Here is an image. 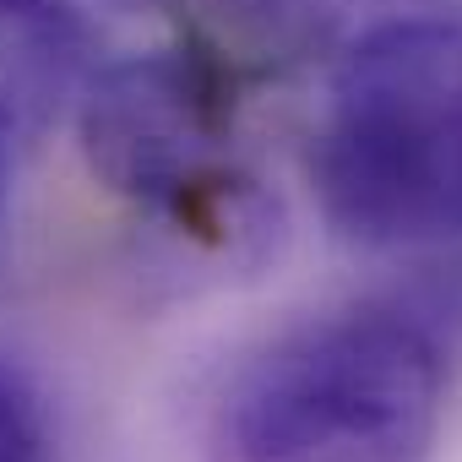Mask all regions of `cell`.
<instances>
[{
    "mask_svg": "<svg viewBox=\"0 0 462 462\" xmlns=\"http://www.w3.org/2000/svg\"><path fill=\"white\" fill-rule=\"evenodd\" d=\"M223 23L256 55L273 60H316L354 44L392 0H212Z\"/></svg>",
    "mask_w": 462,
    "mask_h": 462,
    "instance_id": "cell-5",
    "label": "cell"
},
{
    "mask_svg": "<svg viewBox=\"0 0 462 462\" xmlns=\"http://www.w3.org/2000/svg\"><path fill=\"white\" fill-rule=\"evenodd\" d=\"M0 462H50L44 408L6 359H0Z\"/></svg>",
    "mask_w": 462,
    "mask_h": 462,
    "instance_id": "cell-6",
    "label": "cell"
},
{
    "mask_svg": "<svg viewBox=\"0 0 462 462\" xmlns=\"http://www.w3.org/2000/svg\"><path fill=\"white\" fill-rule=\"evenodd\" d=\"M0 212H6V174H0Z\"/></svg>",
    "mask_w": 462,
    "mask_h": 462,
    "instance_id": "cell-8",
    "label": "cell"
},
{
    "mask_svg": "<svg viewBox=\"0 0 462 462\" xmlns=\"http://www.w3.org/2000/svg\"><path fill=\"white\" fill-rule=\"evenodd\" d=\"M310 180L359 245L413 251L462 235V23L381 17L343 44Z\"/></svg>",
    "mask_w": 462,
    "mask_h": 462,
    "instance_id": "cell-2",
    "label": "cell"
},
{
    "mask_svg": "<svg viewBox=\"0 0 462 462\" xmlns=\"http://www.w3.org/2000/svg\"><path fill=\"white\" fill-rule=\"evenodd\" d=\"M440 343L392 305H348L262 343L207 413V462H430Z\"/></svg>",
    "mask_w": 462,
    "mask_h": 462,
    "instance_id": "cell-1",
    "label": "cell"
},
{
    "mask_svg": "<svg viewBox=\"0 0 462 462\" xmlns=\"http://www.w3.org/2000/svg\"><path fill=\"white\" fill-rule=\"evenodd\" d=\"M120 6H136V12H158V6H174V0H120Z\"/></svg>",
    "mask_w": 462,
    "mask_h": 462,
    "instance_id": "cell-7",
    "label": "cell"
},
{
    "mask_svg": "<svg viewBox=\"0 0 462 462\" xmlns=\"http://www.w3.org/2000/svg\"><path fill=\"white\" fill-rule=\"evenodd\" d=\"M88 169L142 212L174 228H228L251 201L228 169L235 104L228 77L201 50H158L115 66H93L77 98Z\"/></svg>",
    "mask_w": 462,
    "mask_h": 462,
    "instance_id": "cell-3",
    "label": "cell"
},
{
    "mask_svg": "<svg viewBox=\"0 0 462 462\" xmlns=\"http://www.w3.org/2000/svg\"><path fill=\"white\" fill-rule=\"evenodd\" d=\"M93 33L71 0H0V174L77 109Z\"/></svg>",
    "mask_w": 462,
    "mask_h": 462,
    "instance_id": "cell-4",
    "label": "cell"
}]
</instances>
